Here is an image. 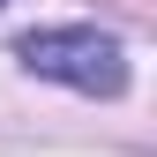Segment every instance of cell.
Masks as SVG:
<instances>
[{
	"label": "cell",
	"mask_w": 157,
	"mask_h": 157,
	"mask_svg": "<svg viewBox=\"0 0 157 157\" xmlns=\"http://www.w3.org/2000/svg\"><path fill=\"white\" fill-rule=\"evenodd\" d=\"M23 67L52 75L67 90H90V97H120L127 90V52L105 30H30L23 37Z\"/></svg>",
	"instance_id": "6da1fadb"
},
{
	"label": "cell",
	"mask_w": 157,
	"mask_h": 157,
	"mask_svg": "<svg viewBox=\"0 0 157 157\" xmlns=\"http://www.w3.org/2000/svg\"><path fill=\"white\" fill-rule=\"evenodd\" d=\"M0 8H8V0H0Z\"/></svg>",
	"instance_id": "7a4b0ae2"
}]
</instances>
